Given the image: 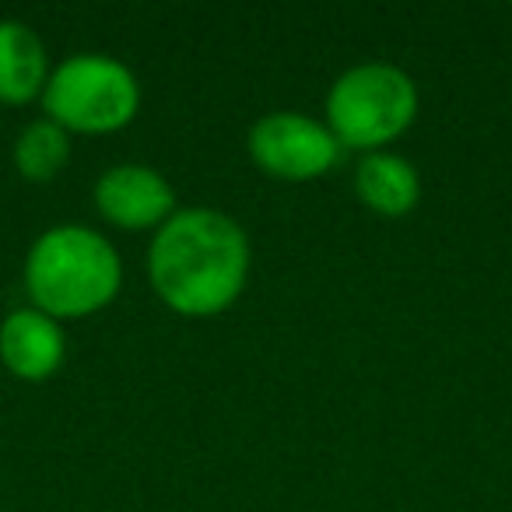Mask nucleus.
Here are the masks:
<instances>
[{
	"label": "nucleus",
	"mask_w": 512,
	"mask_h": 512,
	"mask_svg": "<svg viewBox=\"0 0 512 512\" xmlns=\"http://www.w3.org/2000/svg\"><path fill=\"white\" fill-rule=\"evenodd\" d=\"M249 239L235 218L214 207H183L155 232L148 278L155 295L186 320L221 316L249 281Z\"/></svg>",
	"instance_id": "1"
},
{
	"label": "nucleus",
	"mask_w": 512,
	"mask_h": 512,
	"mask_svg": "<svg viewBox=\"0 0 512 512\" xmlns=\"http://www.w3.org/2000/svg\"><path fill=\"white\" fill-rule=\"evenodd\" d=\"M123 288V260L113 242L85 225L46 228L25 256L32 309L53 320H85L106 309Z\"/></svg>",
	"instance_id": "2"
},
{
	"label": "nucleus",
	"mask_w": 512,
	"mask_h": 512,
	"mask_svg": "<svg viewBox=\"0 0 512 512\" xmlns=\"http://www.w3.org/2000/svg\"><path fill=\"white\" fill-rule=\"evenodd\" d=\"M418 116V85L393 64L348 67L327 92V127L341 148L386 151Z\"/></svg>",
	"instance_id": "3"
},
{
	"label": "nucleus",
	"mask_w": 512,
	"mask_h": 512,
	"mask_svg": "<svg viewBox=\"0 0 512 512\" xmlns=\"http://www.w3.org/2000/svg\"><path fill=\"white\" fill-rule=\"evenodd\" d=\"M43 109L67 134H116L141 109V85L116 57L74 53L50 71Z\"/></svg>",
	"instance_id": "4"
},
{
	"label": "nucleus",
	"mask_w": 512,
	"mask_h": 512,
	"mask_svg": "<svg viewBox=\"0 0 512 512\" xmlns=\"http://www.w3.org/2000/svg\"><path fill=\"white\" fill-rule=\"evenodd\" d=\"M246 148L256 169L285 183H309L327 176L341 158V141L330 134L327 123L295 109L260 116L249 127Z\"/></svg>",
	"instance_id": "5"
},
{
	"label": "nucleus",
	"mask_w": 512,
	"mask_h": 512,
	"mask_svg": "<svg viewBox=\"0 0 512 512\" xmlns=\"http://www.w3.org/2000/svg\"><path fill=\"white\" fill-rule=\"evenodd\" d=\"M95 207L109 225L123 232H148L162 228L176 214V190L151 165H113L95 183Z\"/></svg>",
	"instance_id": "6"
},
{
	"label": "nucleus",
	"mask_w": 512,
	"mask_h": 512,
	"mask_svg": "<svg viewBox=\"0 0 512 512\" xmlns=\"http://www.w3.org/2000/svg\"><path fill=\"white\" fill-rule=\"evenodd\" d=\"M67 355L64 327L39 309H15L0 323V362L15 379L43 383L57 376Z\"/></svg>",
	"instance_id": "7"
},
{
	"label": "nucleus",
	"mask_w": 512,
	"mask_h": 512,
	"mask_svg": "<svg viewBox=\"0 0 512 512\" xmlns=\"http://www.w3.org/2000/svg\"><path fill=\"white\" fill-rule=\"evenodd\" d=\"M50 81V60L36 29L18 18H0V102L4 106H25L43 99Z\"/></svg>",
	"instance_id": "8"
},
{
	"label": "nucleus",
	"mask_w": 512,
	"mask_h": 512,
	"mask_svg": "<svg viewBox=\"0 0 512 512\" xmlns=\"http://www.w3.org/2000/svg\"><path fill=\"white\" fill-rule=\"evenodd\" d=\"M355 193L369 211L383 218H404L421 200V176L404 155L372 151L355 169Z\"/></svg>",
	"instance_id": "9"
},
{
	"label": "nucleus",
	"mask_w": 512,
	"mask_h": 512,
	"mask_svg": "<svg viewBox=\"0 0 512 512\" xmlns=\"http://www.w3.org/2000/svg\"><path fill=\"white\" fill-rule=\"evenodd\" d=\"M71 158V134L53 120H36L15 141V169L29 183H50L67 169Z\"/></svg>",
	"instance_id": "10"
}]
</instances>
